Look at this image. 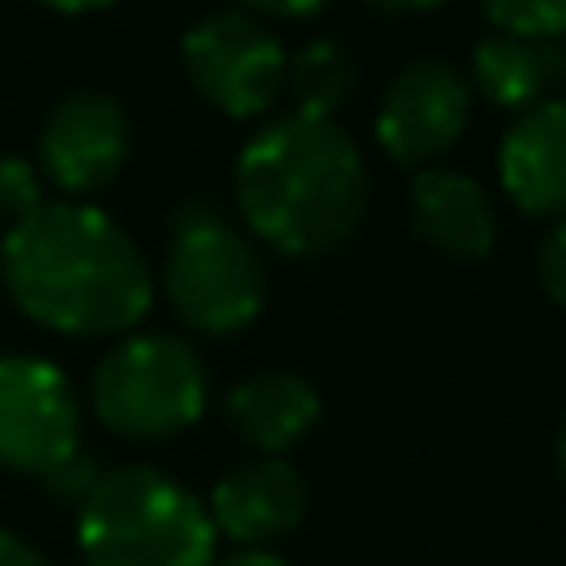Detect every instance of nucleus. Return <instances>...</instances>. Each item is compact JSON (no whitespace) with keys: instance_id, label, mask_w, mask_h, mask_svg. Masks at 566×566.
Listing matches in <instances>:
<instances>
[{"instance_id":"nucleus-16","label":"nucleus","mask_w":566,"mask_h":566,"mask_svg":"<svg viewBox=\"0 0 566 566\" xmlns=\"http://www.w3.org/2000/svg\"><path fill=\"white\" fill-rule=\"evenodd\" d=\"M488 20L522 40H557L566 35V0H482Z\"/></svg>"},{"instance_id":"nucleus-1","label":"nucleus","mask_w":566,"mask_h":566,"mask_svg":"<svg viewBox=\"0 0 566 566\" xmlns=\"http://www.w3.org/2000/svg\"><path fill=\"white\" fill-rule=\"evenodd\" d=\"M0 279L25 318L65 338L129 333L155 303L139 244L95 205L55 199L10 219L0 239Z\"/></svg>"},{"instance_id":"nucleus-10","label":"nucleus","mask_w":566,"mask_h":566,"mask_svg":"<svg viewBox=\"0 0 566 566\" xmlns=\"http://www.w3.org/2000/svg\"><path fill=\"white\" fill-rule=\"evenodd\" d=\"M214 537H229L239 547H269V542L289 537L308 512V492L293 462L259 458L249 468H234L229 478L214 482L205 502Z\"/></svg>"},{"instance_id":"nucleus-4","label":"nucleus","mask_w":566,"mask_h":566,"mask_svg":"<svg viewBox=\"0 0 566 566\" xmlns=\"http://www.w3.org/2000/svg\"><path fill=\"white\" fill-rule=\"evenodd\" d=\"M165 298L199 333H244L264 313L269 274L254 239L234 229L209 199H189L169 219Z\"/></svg>"},{"instance_id":"nucleus-11","label":"nucleus","mask_w":566,"mask_h":566,"mask_svg":"<svg viewBox=\"0 0 566 566\" xmlns=\"http://www.w3.org/2000/svg\"><path fill=\"white\" fill-rule=\"evenodd\" d=\"M497 169L522 214H566V99H537L522 109L517 125L502 135Z\"/></svg>"},{"instance_id":"nucleus-5","label":"nucleus","mask_w":566,"mask_h":566,"mask_svg":"<svg viewBox=\"0 0 566 566\" xmlns=\"http://www.w3.org/2000/svg\"><path fill=\"white\" fill-rule=\"evenodd\" d=\"M95 418L135 442H159L195 428L209 408V373L175 333H135L99 358L90 378Z\"/></svg>"},{"instance_id":"nucleus-20","label":"nucleus","mask_w":566,"mask_h":566,"mask_svg":"<svg viewBox=\"0 0 566 566\" xmlns=\"http://www.w3.org/2000/svg\"><path fill=\"white\" fill-rule=\"evenodd\" d=\"M239 10H249V15H274V20H303V15H318L328 0H234Z\"/></svg>"},{"instance_id":"nucleus-17","label":"nucleus","mask_w":566,"mask_h":566,"mask_svg":"<svg viewBox=\"0 0 566 566\" xmlns=\"http://www.w3.org/2000/svg\"><path fill=\"white\" fill-rule=\"evenodd\" d=\"M40 482H45L50 497H65V502H75V507H80V502L90 497V488L99 482V462L90 458V452H80V448H75L65 462H55V468H50Z\"/></svg>"},{"instance_id":"nucleus-14","label":"nucleus","mask_w":566,"mask_h":566,"mask_svg":"<svg viewBox=\"0 0 566 566\" xmlns=\"http://www.w3.org/2000/svg\"><path fill=\"white\" fill-rule=\"evenodd\" d=\"M547 80H552V60H547V50H542V40H522V35L497 30V35L478 40V50H472L468 85L478 90L492 109L522 115V109H532L542 99Z\"/></svg>"},{"instance_id":"nucleus-6","label":"nucleus","mask_w":566,"mask_h":566,"mask_svg":"<svg viewBox=\"0 0 566 566\" xmlns=\"http://www.w3.org/2000/svg\"><path fill=\"white\" fill-rule=\"evenodd\" d=\"M179 55H185L195 95L229 119H259L283 95L289 50L249 10H214V15L195 20Z\"/></svg>"},{"instance_id":"nucleus-3","label":"nucleus","mask_w":566,"mask_h":566,"mask_svg":"<svg viewBox=\"0 0 566 566\" xmlns=\"http://www.w3.org/2000/svg\"><path fill=\"white\" fill-rule=\"evenodd\" d=\"M85 566H214V522L205 502L159 468L99 472L80 502Z\"/></svg>"},{"instance_id":"nucleus-12","label":"nucleus","mask_w":566,"mask_h":566,"mask_svg":"<svg viewBox=\"0 0 566 566\" xmlns=\"http://www.w3.org/2000/svg\"><path fill=\"white\" fill-rule=\"evenodd\" d=\"M408 205H412V229H418V239L432 254L472 264V259H488L492 244H497V209H492V195L472 175L418 169Z\"/></svg>"},{"instance_id":"nucleus-15","label":"nucleus","mask_w":566,"mask_h":566,"mask_svg":"<svg viewBox=\"0 0 566 566\" xmlns=\"http://www.w3.org/2000/svg\"><path fill=\"white\" fill-rule=\"evenodd\" d=\"M353 55L338 40H308L298 55H289V75L283 90L293 95V115H313V119H333L338 105L353 95Z\"/></svg>"},{"instance_id":"nucleus-9","label":"nucleus","mask_w":566,"mask_h":566,"mask_svg":"<svg viewBox=\"0 0 566 566\" xmlns=\"http://www.w3.org/2000/svg\"><path fill=\"white\" fill-rule=\"evenodd\" d=\"M129 159V115L115 95L80 90L50 109L40 129V179L65 189L70 199L99 195L119 179Z\"/></svg>"},{"instance_id":"nucleus-8","label":"nucleus","mask_w":566,"mask_h":566,"mask_svg":"<svg viewBox=\"0 0 566 566\" xmlns=\"http://www.w3.org/2000/svg\"><path fill=\"white\" fill-rule=\"evenodd\" d=\"M472 115V85L448 60H412L378 99V145L392 165L428 169L462 139Z\"/></svg>"},{"instance_id":"nucleus-24","label":"nucleus","mask_w":566,"mask_h":566,"mask_svg":"<svg viewBox=\"0 0 566 566\" xmlns=\"http://www.w3.org/2000/svg\"><path fill=\"white\" fill-rule=\"evenodd\" d=\"M40 6L60 10V15H90V10H105V6H115V0H40Z\"/></svg>"},{"instance_id":"nucleus-19","label":"nucleus","mask_w":566,"mask_h":566,"mask_svg":"<svg viewBox=\"0 0 566 566\" xmlns=\"http://www.w3.org/2000/svg\"><path fill=\"white\" fill-rule=\"evenodd\" d=\"M537 283H542V293H547L557 308H566V214L537 249Z\"/></svg>"},{"instance_id":"nucleus-7","label":"nucleus","mask_w":566,"mask_h":566,"mask_svg":"<svg viewBox=\"0 0 566 566\" xmlns=\"http://www.w3.org/2000/svg\"><path fill=\"white\" fill-rule=\"evenodd\" d=\"M80 448L70 378L35 353H0V468L45 478Z\"/></svg>"},{"instance_id":"nucleus-23","label":"nucleus","mask_w":566,"mask_h":566,"mask_svg":"<svg viewBox=\"0 0 566 566\" xmlns=\"http://www.w3.org/2000/svg\"><path fill=\"white\" fill-rule=\"evenodd\" d=\"M219 566H289V562L269 547H244V552H234V557H224Z\"/></svg>"},{"instance_id":"nucleus-26","label":"nucleus","mask_w":566,"mask_h":566,"mask_svg":"<svg viewBox=\"0 0 566 566\" xmlns=\"http://www.w3.org/2000/svg\"><path fill=\"white\" fill-rule=\"evenodd\" d=\"M0 219H10V214H6V199H0Z\"/></svg>"},{"instance_id":"nucleus-21","label":"nucleus","mask_w":566,"mask_h":566,"mask_svg":"<svg viewBox=\"0 0 566 566\" xmlns=\"http://www.w3.org/2000/svg\"><path fill=\"white\" fill-rule=\"evenodd\" d=\"M0 566H50V562H45V552H35L25 537L0 532Z\"/></svg>"},{"instance_id":"nucleus-22","label":"nucleus","mask_w":566,"mask_h":566,"mask_svg":"<svg viewBox=\"0 0 566 566\" xmlns=\"http://www.w3.org/2000/svg\"><path fill=\"white\" fill-rule=\"evenodd\" d=\"M373 10H382V15H428V10L448 6V0H368Z\"/></svg>"},{"instance_id":"nucleus-13","label":"nucleus","mask_w":566,"mask_h":566,"mask_svg":"<svg viewBox=\"0 0 566 566\" xmlns=\"http://www.w3.org/2000/svg\"><path fill=\"white\" fill-rule=\"evenodd\" d=\"M224 418L259 458H283V452L298 448L318 428L323 402L308 378L269 368V373H249V378H239L229 388Z\"/></svg>"},{"instance_id":"nucleus-2","label":"nucleus","mask_w":566,"mask_h":566,"mask_svg":"<svg viewBox=\"0 0 566 566\" xmlns=\"http://www.w3.org/2000/svg\"><path fill=\"white\" fill-rule=\"evenodd\" d=\"M234 199L259 244L289 259H318L358 234L368 214V165L333 119L283 115L244 145Z\"/></svg>"},{"instance_id":"nucleus-25","label":"nucleus","mask_w":566,"mask_h":566,"mask_svg":"<svg viewBox=\"0 0 566 566\" xmlns=\"http://www.w3.org/2000/svg\"><path fill=\"white\" fill-rule=\"evenodd\" d=\"M557 462H562V472H566V418H562V432H557Z\"/></svg>"},{"instance_id":"nucleus-18","label":"nucleus","mask_w":566,"mask_h":566,"mask_svg":"<svg viewBox=\"0 0 566 566\" xmlns=\"http://www.w3.org/2000/svg\"><path fill=\"white\" fill-rule=\"evenodd\" d=\"M0 199H6V214L20 219L25 209L40 205V169L30 159H0Z\"/></svg>"}]
</instances>
